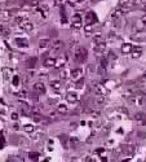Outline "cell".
Wrapping results in <instances>:
<instances>
[{"instance_id": "obj_12", "label": "cell", "mask_w": 146, "mask_h": 162, "mask_svg": "<svg viewBox=\"0 0 146 162\" xmlns=\"http://www.w3.org/2000/svg\"><path fill=\"white\" fill-rule=\"evenodd\" d=\"M32 88H34V91L38 92V93H45V86H44L43 83H40V82L35 83Z\"/></svg>"}, {"instance_id": "obj_4", "label": "cell", "mask_w": 146, "mask_h": 162, "mask_svg": "<svg viewBox=\"0 0 146 162\" xmlns=\"http://www.w3.org/2000/svg\"><path fill=\"white\" fill-rule=\"evenodd\" d=\"M94 22H97V17L93 12H88L86 14V25H93Z\"/></svg>"}, {"instance_id": "obj_40", "label": "cell", "mask_w": 146, "mask_h": 162, "mask_svg": "<svg viewBox=\"0 0 146 162\" xmlns=\"http://www.w3.org/2000/svg\"><path fill=\"white\" fill-rule=\"evenodd\" d=\"M119 112H121V113H124V114H126V115L128 114V110H127L126 108H119Z\"/></svg>"}, {"instance_id": "obj_15", "label": "cell", "mask_w": 146, "mask_h": 162, "mask_svg": "<svg viewBox=\"0 0 146 162\" xmlns=\"http://www.w3.org/2000/svg\"><path fill=\"white\" fill-rule=\"evenodd\" d=\"M16 4H14V2H5V3H2L0 4V10H7V9H10V8H13Z\"/></svg>"}, {"instance_id": "obj_14", "label": "cell", "mask_w": 146, "mask_h": 162, "mask_svg": "<svg viewBox=\"0 0 146 162\" xmlns=\"http://www.w3.org/2000/svg\"><path fill=\"white\" fill-rule=\"evenodd\" d=\"M135 119L137 121L138 123H141V125H145V123H146V115H145L143 113H137V114L135 115Z\"/></svg>"}, {"instance_id": "obj_5", "label": "cell", "mask_w": 146, "mask_h": 162, "mask_svg": "<svg viewBox=\"0 0 146 162\" xmlns=\"http://www.w3.org/2000/svg\"><path fill=\"white\" fill-rule=\"evenodd\" d=\"M83 26V19L80 17V14H75L72 17V27L74 29H80Z\"/></svg>"}, {"instance_id": "obj_8", "label": "cell", "mask_w": 146, "mask_h": 162, "mask_svg": "<svg viewBox=\"0 0 146 162\" xmlns=\"http://www.w3.org/2000/svg\"><path fill=\"white\" fill-rule=\"evenodd\" d=\"M14 43L17 47H21V48H26L29 47V40L27 39H23V38H17L14 40Z\"/></svg>"}, {"instance_id": "obj_39", "label": "cell", "mask_w": 146, "mask_h": 162, "mask_svg": "<svg viewBox=\"0 0 146 162\" xmlns=\"http://www.w3.org/2000/svg\"><path fill=\"white\" fill-rule=\"evenodd\" d=\"M93 30V25H86V31L87 33H91Z\"/></svg>"}, {"instance_id": "obj_21", "label": "cell", "mask_w": 146, "mask_h": 162, "mask_svg": "<svg viewBox=\"0 0 146 162\" xmlns=\"http://www.w3.org/2000/svg\"><path fill=\"white\" fill-rule=\"evenodd\" d=\"M138 92H141L138 87L132 86V87H128V88H127V95H128V96H131V95H136V93H138Z\"/></svg>"}, {"instance_id": "obj_45", "label": "cell", "mask_w": 146, "mask_h": 162, "mask_svg": "<svg viewBox=\"0 0 146 162\" xmlns=\"http://www.w3.org/2000/svg\"><path fill=\"white\" fill-rule=\"evenodd\" d=\"M143 79H146V74H143Z\"/></svg>"}, {"instance_id": "obj_43", "label": "cell", "mask_w": 146, "mask_h": 162, "mask_svg": "<svg viewBox=\"0 0 146 162\" xmlns=\"http://www.w3.org/2000/svg\"><path fill=\"white\" fill-rule=\"evenodd\" d=\"M17 118H18V115H17L16 113H13V114H12V119H14V121H16Z\"/></svg>"}, {"instance_id": "obj_9", "label": "cell", "mask_w": 146, "mask_h": 162, "mask_svg": "<svg viewBox=\"0 0 146 162\" xmlns=\"http://www.w3.org/2000/svg\"><path fill=\"white\" fill-rule=\"evenodd\" d=\"M19 27L22 29V30H25V31H31L32 27H34V25L29 21V19H26V21H23V22L19 24Z\"/></svg>"}, {"instance_id": "obj_44", "label": "cell", "mask_w": 146, "mask_h": 162, "mask_svg": "<svg viewBox=\"0 0 146 162\" xmlns=\"http://www.w3.org/2000/svg\"><path fill=\"white\" fill-rule=\"evenodd\" d=\"M51 115H52V117H56V112L52 110V112H51Z\"/></svg>"}, {"instance_id": "obj_6", "label": "cell", "mask_w": 146, "mask_h": 162, "mask_svg": "<svg viewBox=\"0 0 146 162\" xmlns=\"http://www.w3.org/2000/svg\"><path fill=\"white\" fill-rule=\"evenodd\" d=\"M105 49H106V43H105V42L97 43V44L94 46V52H96V55H98V56H101L103 52H105Z\"/></svg>"}, {"instance_id": "obj_7", "label": "cell", "mask_w": 146, "mask_h": 162, "mask_svg": "<svg viewBox=\"0 0 146 162\" xmlns=\"http://www.w3.org/2000/svg\"><path fill=\"white\" fill-rule=\"evenodd\" d=\"M21 7L22 8H35V7H38V2L36 0H23L21 3Z\"/></svg>"}, {"instance_id": "obj_1", "label": "cell", "mask_w": 146, "mask_h": 162, "mask_svg": "<svg viewBox=\"0 0 146 162\" xmlns=\"http://www.w3.org/2000/svg\"><path fill=\"white\" fill-rule=\"evenodd\" d=\"M128 101L137 106H145L146 105V95L142 92H138L136 95H131V96H128Z\"/></svg>"}, {"instance_id": "obj_33", "label": "cell", "mask_w": 146, "mask_h": 162, "mask_svg": "<svg viewBox=\"0 0 146 162\" xmlns=\"http://www.w3.org/2000/svg\"><path fill=\"white\" fill-rule=\"evenodd\" d=\"M67 77H69V71L67 70H62L61 71V74H59V78L61 79H66Z\"/></svg>"}, {"instance_id": "obj_17", "label": "cell", "mask_w": 146, "mask_h": 162, "mask_svg": "<svg viewBox=\"0 0 146 162\" xmlns=\"http://www.w3.org/2000/svg\"><path fill=\"white\" fill-rule=\"evenodd\" d=\"M142 55V48L141 47H135L132 48V57L133 58H138Z\"/></svg>"}, {"instance_id": "obj_46", "label": "cell", "mask_w": 146, "mask_h": 162, "mask_svg": "<svg viewBox=\"0 0 146 162\" xmlns=\"http://www.w3.org/2000/svg\"><path fill=\"white\" fill-rule=\"evenodd\" d=\"M92 2H100V0H92Z\"/></svg>"}, {"instance_id": "obj_2", "label": "cell", "mask_w": 146, "mask_h": 162, "mask_svg": "<svg viewBox=\"0 0 146 162\" xmlns=\"http://www.w3.org/2000/svg\"><path fill=\"white\" fill-rule=\"evenodd\" d=\"M87 56H88L87 48L78 47L75 49V53H74V60H75V62H78V64H83L87 60Z\"/></svg>"}, {"instance_id": "obj_11", "label": "cell", "mask_w": 146, "mask_h": 162, "mask_svg": "<svg viewBox=\"0 0 146 162\" xmlns=\"http://www.w3.org/2000/svg\"><path fill=\"white\" fill-rule=\"evenodd\" d=\"M66 100H67V103H70V104H75L78 101V95L75 92H67Z\"/></svg>"}, {"instance_id": "obj_35", "label": "cell", "mask_w": 146, "mask_h": 162, "mask_svg": "<svg viewBox=\"0 0 146 162\" xmlns=\"http://www.w3.org/2000/svg\"><path fill=\"white\" fill-rule=\"evenodd\" d=\"M26 19H27V17H25V16H22V17H17L16 18V22L19 25L21 22H23V21H26Z\"/></svg>"}, {"instance_id": "obj_37", "label": "cell", "mask_w": 146, "mask_h": 162, "mask_svg": "<svg viewBox=\"0 0 146 162\" xmlns=\"http://www.w3.org/2000/svg\"><path fill=\"white\" fill-rule=\"evenodd\" d=\"M29 157H30L31 159H38V157H39V153H35V152H32V153H30V154H29Z\"/></svg>"}, {"instance_id": "obj_36", "label": "cell", "mask_w": 146, "mask_h": 162, "mask_svg": "<svg viewBox=\"0 0 146 162\" xmlns=\"http://www.w3.org/2000/svg\"><path fill=\"white\" fill-rule=\"evenodd\" d=\"M18 82H19V77H18V75H14V77H13V80H12L13 86H18Z\"/></svg>"}, {"instance_id": "obj_24", "label": "cell", "mask_w": 146, "mask_h": 162, "mask_svg": "<svg viewBox=\"0 0 146 162\" xmlns=\"http://www.w3.org/2000/svg\"><path fill=\"white\" fill-rule=\"evenodd\" d=\"M123 152H126L127 154H132L135 152V147H132V145H123Z\"/></svg>"}, {"instance_id": "obj_13", "label": "cell", "mask_w": 146, "mask_h": 162, "mask_svg": "<svg viewBox=\"0 0 146 162\" xmlns=\"http://www.w3.org/2000/svg\"><path fill=\"white\" fill-rule=\"evenodd\" d=\"M83 77V70L81 69H74L72 71H71V78L74 79V80H78V79H80Z\"/></svg>"}, {"instance_id": "obj_42", "label": "cell", "mask_w": 146, "mask_h": 162, "mask_svg": "<svg viewBox=\"0 0 146 162\" xmlns=\"http://www.w3.org/2000/svg\"><path fill=\"white\" fill-rule=\"evenodd\" d=\"M141 22H142L143 25H146V16H143V17L141 18Z\"/></svg>"}, {"instance_id": "obj_18", "label": "cell", "mask_w": 146, "mask_h": 162, "mask_svg": "<svg viewBox=\"0 0 146 162\" xmlns=\"http://www.w3.org/2000/svg\"><path fill=\"white\" fill-rule=\"evenodd\" d=\"M132 48H133V47H132L129 43H126V44L121 46V52H123L124 55H128V53L132 52Z\"/></svg>"}, {"instance_id": "obj_34", "label": "cell", "mask_w": 146, "mask_h": 162, "mask_svg": "<svg viewBox=\"0 0 146 162\" xmlns=\"http://www.w3.org/2000/svg\"><path fill=\"white\" fill-rule=\"evenodd\" d=\"M83 86H84V80H83L81 78L76 80V88H83Z\"/></svg>"}, {"instance_id": "obj_29", "label": "cell", "mask_w": 146, "mask_h": 162, "mask_svg": "<svg viewBox=\"0 0 146 162\" xmlns=\"http://www.w3.org/2000/svg\"><path fill=\"white\" fill-rule=\"evenodd\" d=\"M94 103L98 104V105H103V104H105V97H103V96H101V97H96Z\"/></svg>"}, {"instance_id": "obj_22", "label": "cell", "mask_w": 146, "mask_h": 162, "mask_svg": "<svg viewBox=\"0 0 146 162\" xmlns=\"http://www.w3.org/2000/svg\"><path fill=\"white\" fill-rule=\"evenodd\" d=\"M51 87L53 90H59L62 87V83H61V80H52L51 82Z\"/></svg>"}, {"instance_id": "obj_32", "label": "cell", "mask_w": 146, "mask_h": 162, "mask_svg": "<svg viewBox=\"0 0 146 162\" xmlns=\"http://www.w3.org/2000/svg\"><path fill=\"white\" fill-rule=\"evenodd\" d=\"M23 130H25L26 132H32V131H34V126H32V125H25V126H23Z\"/></svg>"}, {"instance_id": "obj_31", "label": "cell", "mask_w": 146, "mask_h": 162, "mask_svg": "<svg viewBox=\"0 0 146 162\" xmlns=\"http://www.w3.org/2000/svg\"><path fill=\"white\" fill-rule=\"evenodd\" d=\"M111 16H113V18H119V17L121 16V12H120V9H119V8H118V9H115V10L113 12V14H111Z\"/></svg>"}, {"instance_id": "obj_26", "label": "cell", "mask_w": 146, "mask_h": 162, "mask_svg": "<svg viewBox=\"0 0 146 162\" xmlns=\"http://www.w3.org/2000/svg\"><path fill=\"white\" fill-rule=\"evenodd\" d=\"M93 42L97 44V43H102L103 42V35H101V34H97V35H94L93 36Z\"/></svg>"}, {"instance_id": "obj_23", "label": "cell", "mask_w": 146, "mask_h": 162, "mask_svg": "<svg viewBox=\"0 0 146 162\" xmlns=\"http://www.w3.org/2000/svg\"><path fill=\"white\" fill-rule=\"evenodd\" d=\"M54 62H56L54 58H45V60H44V66L52 68V66H54Z\"/></svg>"}, {"instance_id": "obj_25", "label": "cell", "mask_w": 146, "mask_h": 162, "mask_svg": "<svg viewBox=\"0 0 146 162\" xmlns=\"http://www.w3.org/2000/svg\"><path fill=\"white\" fill-rule=\"evenodd\" d=\"M9 33H10V30H9L7 26H4V25H0V35H4V36H7Z\"/></svg>"}, {"instance_id": "obj_16", "label": "cell", "mask_w": 146, "mask_h": 162, "mask_svg": "<svg viewBox=\"0 0 146 162\" xmlns=\"http://www.w3.org/2000/svg\"><path fill=\"white\" fill-rule=\"evenodd\" d=\"M66 64V57H59V58H57L56 60V62H54V68H57V69H59V68H62Z\"/></svg>"}, {"instance_id": "obj_10", "label": "cell", "mask_w": 146, "mask_h": 162, "mask_svg": "<svg viewBox=\"0 0 146 162\" xmlns=\"http://www.w3.org/2000/svg\"><path fill=\"white\" fill-rule=\"evenodd\" d=\"M94 91H96V95H100V96H105V95H107L106 88L103 87L102 84H96V86H94Z\"/></svg>"}, {"instance_id": "obj_20", "label": "cell", "mask_w": 146, "mask_h": 162, "mask_svg": "<svg viewBox=\"0 0 146 162\" xmlns=\"http://www.w3.org/2000/svg\"><path fill=\"white\" fill-rule=\"evenodd\" d=\"M49 39H40L39 40V48L40 49H44V48H47L48 46H49Z\"/></svg>"}, {"instance_id": "obj_30", "label": "cell", "mask_w": 146, "mask_h": 162, "mask_svg": "<svg viewBox=\"0 0 146 162\" xmlns=\"http://www.w3.org/2000/svg\"><path fill=\"white\" fill-rule=\"evenodd\" d=\"M57 112L58 113H66L67 112V108H66V105H58V108H57Z\"/></svg>"}, {"instance_id": "obj_41", "label": "cell", "mask_w": 146, "mask_h": 162, "mask_svg": "<svg viewBox=\"0 0 146 162\" xmlns=\"http://www.w3.org/2000/svg\"><path fill=\"white\" fill-rule=\"evenodd\" d=\"M91 114H92L93 117H98V115H100V112H98V110H93V112H91Z\"/></svg>"}, {"instance_id": "obj_27", "label": "cell", "mask_w": 146, "mask_h": 162, "mask_svg": "<svg viewBox=\"0 0 146 162\" xmlns=\"http://www.w3.org/2000/svg\"><path fill=\"white\" fill-rule=\"evenodd\" d=\"M36 57H31V58H29L27 60V68H34L35 66V62H36Z\"/></svg>"}, {"instance_id": "obj_3", "label": "cell", "mask_w": 146, "mask_h": 162, "mask_svg": "<svg viewBox=\"0 0 146 162\" xmlns=\"http://www.w3.org/2000/svg\"><path fill=\"white\" fill-rule=\"evenodd\" d=\"M62 47H64V42L62 40H54V42H52V52H54V53H58L61 49H62Z\"/></svg>"}, {"instance_id": "obj_38", "label": "cell", "mask_w": 146, "mask_h": 162, "mask_svg": "<svg viewBox=\"0 0 146 162\" xmlns=\"http://www.w3.org/2000/svg\"><path fill=\"white\" fill-rule=\"evenodd\" d=\"M109 58H110V60H115V58H116V55H115V52L110 51V52H109Z\"/></svg>"}, {"instance_id": "obj_19", "label": "cell", "mask_w": 146, "mask_h": 162, "mask_svg": "<svg viewBox=\"0 0 146 162\" xmlns=\"http://www.w3.org/2000/svg\"><path fill=\"white\" fill-rule=\"evenodd\" d=\"M59 141H61V144L64 145V148H65V149H67V148H69V139H67V136H66V135H61V136H59Z\"/></svg>"}, {"instance_id": "obj_28", "label": "cell", "mask_w": 146, "mask_h": 162, "mask_svg": "<svg viewBox=\"0 0 146 162\" xmlns=\"http://www.w3.org/2000/svg\"><path fill=\"white\" fill-rule=\"evenodd\" d=\"M9 74H10V69L4 68V69H3V77H4V79H5V80H9V77H10Z\"/></svg>"}]
</instances>
